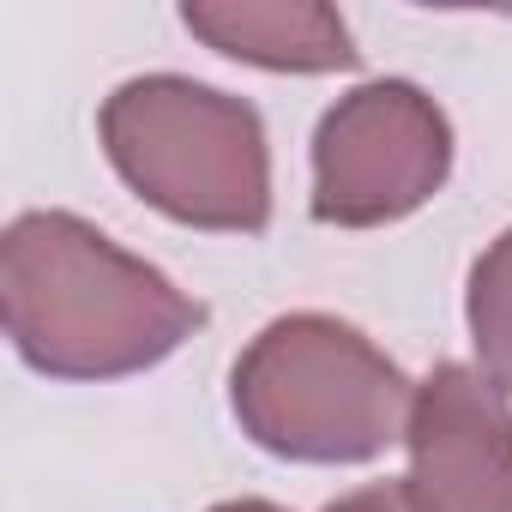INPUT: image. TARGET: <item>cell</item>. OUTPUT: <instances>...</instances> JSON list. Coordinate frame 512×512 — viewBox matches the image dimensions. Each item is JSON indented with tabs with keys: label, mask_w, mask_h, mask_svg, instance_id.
<instances>
[{
	"label": "cell",
	"mask_w": 512,
	"mask_h": 512,
	"mask_svg": "<svg viewBox=\"0 0 512 512\" xmlns=\"http://www.w3.org/2000/svg\"><path fill=\"white\" fill-rule=\"evenodd\" d=\"M181 25L241 61V67H266V73H356L362 49L338 7L326 0H187Z\"/></svg>",
	"instance_id": "cell-6"
},
{
	"label": "cell",
	"mask_w": 512,
	"mask_h": 512,
	"mask_svg": "<svg viewBox=\"0 0 512 512\" xmlns=\"http://www.w3.org/2000/svg\"><path fill=\"white\" fill-rule=\"evenodd\" d=\"M416 512H512V398L470 362H434L416 386L410 428Z\"/></svg>",
	"instance_id": "cell-5"
},
{
	"label": "cell",
	"mask_w": 512,
	"mask_h": 512,
	"mask_svg": "<svg viewBox=\"0 0 512 512\" xmlns=\"http://www.w3.org/2000/svg\"><path fill=\"white\" fill-rule=\"evenodd\" d=\"M452 175V121L410 79H368L344 91L314 127L308 211L338 229H380L416 217Z\"/></svg>",
	"instance_id": "cell-4"
},
{
	"label": "cell",
	"mask_w": 512,
	"mask_h": 512,
	"mask_svg": "<svg viewBox=\"0 0 512 512\" xmlns=\"http://www.w3.org/2000/svg\"><path fill=\"white\" fill-rule=\"evenodd\" d=\"M211 512H284L278 500H260V494H241V500H217Z\"/></svg>",
	"instance_id": "cell-9"
},
{
	"label": "cell",
	"mask_w": 512,
	"mask_h": 512,
	"mask_svg": "<svg viewBox=\"0 0 512 512\" xmlns=\"http://www.w3.org/2000/svg\"><path fill=\"white\" fill-rule=\"evenodd\" d=\"M326 512H416V506H410V488L404 482H368L356 494H338Z\"/></svg>",
	"instance_id": "cell-8"
},
{
	"label": "cell",
	"mask_w": 512,
	"mask_h": 512,
	"mask_svg": "<svg viewBox=\"0 0 512 512\" xmlns=\"http://www.w3.org/2000/svg\"><path fill=\"white\" fill-rule=\"evenodd\" d=\"M410 374L338 314H278L229 368L241 434L284 464H374L410 428Z\"/></svg>",
	"instance_id": "cell-2"
},
{
	"label": "cell",
	"mask_w": 512,
	"mask_h": 512,
	"mask_svg": "<svg viewBox=\"0 0 512 512\" xmlns=\"http://www.w3.org/2000/svg\"><path fill=\"white\" fill-rule=\"evenodd\" d=\"M464 326L476 344V368L512 398V229H500L470 266Z\"/></svg>",
	"instance_id": "cell-7"
},
{
	"label": "cell",
	"mask_w": 512,
	"mask_h": 512,
	"mask_svg": "<svg viewBox=\"0 0 512 512\" xmlns=\"http://www.w3.org/2000/svg\"><path fill=\"white\" fill-rule=\"evenodd\" d=\"M0 320L49 380H127L169 362L211 314L151 260L73 211H19L0 235Z\"/></svg>",
	"instance_id": "cell-1"
},
{
	"label": "cell",
	"mask_w": 512,
	"mask_h": 512,
	"mask_svg": "<svg viewBox=\"0 0 512 512\" xmlns=\"http://www.w3.org/2000/svg\"><path fill=\"white\" fill-rule=\"evenodd\" d=\"M97 139L115 175L169 223L211 235L272 223V139L247 97L187 73H139L103 97Z\"/></svg>",
	"instance_id": "cell-3"
}]
</instances>
